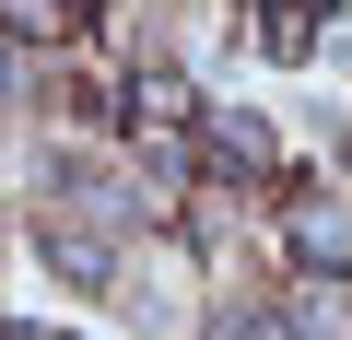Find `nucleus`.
<instances>
[{"instance_id": "f257e3e1", "label": "nucleus", "mask_w": 352, "mask_h": 340, "mask_svg": "<svg viewBox=\"0 0 352 340\" xmlns=\"http://www.w3.org/2000/svg\"><path fill=\"white\" fill-rule=\"evenodd\" d=\"M294 258L305 270H352V200L340 188H305L294 200Z\"/></svg>"}, {"instance_id": "f03ea898", "label": "nucleus", "mask_w": 352, "mask_h": 340, "mask_svg": "<svg viewBox=\"0 0 352 340\" xmlns=\"http://www.w3.org/2000/svg\"><path fill=\"white\" fill-rule=\"evenodd\" d=\"M200 152H212V164H247V177H258L282 141H270V117H247V106H200Z\"/></svg>"}, {"instance_id": "7ed1b4c3", "label": "nucleus", "mask_w": 352, "mask_h": 340, "mask_svg": "<svg viewBox=\"0 0 352 340\" xmlns=\"http://www.w3.org/2000/svg\"><path fill=\"white\" fill-rule=\"evenodd\" d=\"M200 340H294V317H282V305H258V293H223V305L200 317Z\"/></svg>"}, {"instance_id": "20e7f679", "label": "nucleus", "mask_w": 352, "mask_h": 340, "mask_svg": "<svg viewBox=\"0 0 352 340\" xmlns=\"http://www.w3.org/2000/svg\"><path fill=\"white\" fill-rule=\"evenodd\" d=\"M176 293H188V282H176V258H153V270H118V317H176Z\"/></svg>"}, {"instance_id": "39448f33", "label": "nucleus", "mask_w": 352, "mask_h": 340, "mask_svg": "<svg viewBox=\"0 0 352 340\" xmlns=\"http://www.w3.org/2000/svg\"><path fill=\"white\" fill-rule=\"evenodd\" d=\"M282 317H294V340H352V293H340V282H305Z\"/></svg>"}, {"instance_id": "423d86ee", "label": "nucleus", "mask_w": 352, "mask_h": 340, "mask_svg": "<svg viewBox=\"0 0 352 340\" xmlns=\"http://www.w3.org/2000/svg\"><path fill=\"white\" fill-rule=\"evenodd\" d=\"M258 47L270 59H305L317 47V0H270V12H258Z\"/></svg>"}, {"instance_id": "0eeeda50", "label": "nucleus", "mask_w": 352, "mask_h": 340, "mask_svg": "<svg viewBox=\"0 0 352 340\" xmlns=\"http://www.w3.org/2000/svg\"><path fill=\"white\" fill-rule=\"evenodd\" d=\"M129 106H141V129H176V117H188V82H176V71H141Z\"/></svg>"}, {"instance_id": "6e6552de", "label": "nucleus", "mask_w": 352, "mask_h": 340, "mask_svg": "<svg viewBox=\"0 0 352 340\" xmlns=\"http://www.w3.org/2000/svg\"><path fill=\"white\" fill-rule=\"evenodd\" d=\"M12 340H47V328H12Z\"/></svg>"}]
</instances>
